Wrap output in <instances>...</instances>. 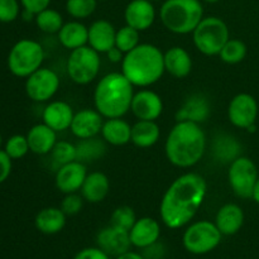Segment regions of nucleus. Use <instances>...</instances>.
<instances>
[{"label": "nucleus", "mask_w": 259, "mask_h": 259, "mask_svg": "<svg viewBox=\"0 0 259 259\" xmlns=\"http://www.w3.org/2000/svg\"><path fill=\"white\" fill-rule=\"evenodd\" d=\"M104 116L96 109H82L75 113L70 131L78 139L93 138L101 133Z\"/></svg>", "instance_id": "17"}, {"label": "nucleus", "mask_w": 259, "mask_h": 259, "mask_svg": "<svg viewBox=\"0 0 259 259\" xmlns=\"http://www.w3.org/2000/svg\"><path fill=\"white\" fill-rule=\"evenodd\" d=\"M3 144V137H2V133H0V147H2Z\"/></svg>", "instance_id": "49"}, {"label": "nucleus", "mask_w": 259, "mask_h": 259, "mask_svg": "<svg viewBox=\"0 0 259 259\" xmlns=\"http://www.w3.org/2000/svg\"><path fill=\"white\" fill-rule=\"evenodd\" d=\"M222 238L223 234L215 223L199 220L186 228L182 235V244L191 254L202 255L217 249L222 243Z\"/></svg>", "instance_id": "8"}, {"label": "nucleus", "mask_w": 259, "mask_h": 259, "mask_svg": "<svg viewBox=\"0 0 259 259\" xmlns=\"http://www.w3.org/2000/svg\"><path fill=\"white\" fill-rule=\"evenodd\" d=\"M136 211L131 206H126V205L116 207L110 217V225L119 228L121 230H125V232H129L133 228V225L136 224Z\"/></svg>", "instance_id": "37"}, {"label": "nucleus", "mask_w": 259, "mask_h": 259, "mask_svg": "<svg viewBox=\"0 0 259 259\" xmlns=\"http://www.w3.org/2000/svg\"><path fill=\"white\" fill-rule=\"evenodd\" d=\"M164 70L176 78H185L192 71V58L185 48L175 46L163 53Z\"/></svg>", "instance_id": "24"}, {"label": "nucleus", "mask_w": 259, "mask_h": 259, "mask_svg": "<svg viewBox=\"0 0 259 259\" xmlns=\"http://www.w3.org/2000/svg\"><path fill=\"white\" fill-rule=\"evenodd\" d=\"M252 200H253V201H254V202H257V204H259V177H258L257 182H255L254 187H253Z\"/></svg>", "instance_id": "46"}, {"label": "nucleus", "mask_w": 259, "mask_h": 259, "mask_svg": "<svg viewBox=\"0 0 259 259\" xmlns=\"http://www.w3.org/2000/svg\"><path fill=\"white\" fill-rule=\"evenodd\" d=\"M206 192L207 184L201 175L187 172L177 177L161 200L162 223L174 230L189 224L204 204Z\"/></svg>", "instance_id": "1"}, {"label": "nucleus", "mask_w": 259, "mask_h": 259, "mask_svg": "<svg viewBox=\"0 0 259 259\" xmlns=\"http://www.w3.org/2000/svg\"><path fill=\"white\" fill-rule=\"evenodd\" d=\"M50 154L53 167L58 169L61 166L76 161V144L67 141H57Z\"/></svg>", "instance_id": "34"}, {"label": "nucleus", "mask_w": 259, "mask_h": 259, "mask_svg": "<svg viewBox=\"0 0 259 259\" xmlns=\"http://www.w3.org/2000/svg\"><path fill=\"white\" fill-rule=\"evenodd\" d=\"M101 138L115 147L125 146L132 139V125L123 118H110L104 120Z\"/></svg>", "instance_id": "27"}, {"label": "nucleus", "mask_w": 259, "mask_h": 259, "mask_svg": "<svg viewBox=\"0 0 259 259\" xmlns=\"http://www.w3.org/2000/svg\"><path fill=\"white\" fill-rule=\"evenodd\" d=\"M96 244L110 257H118V255L131 250V247H133L131 237H129V232L119 229V228L113 227L110 224H109V227L103 228L98 233Z\"/></svg>", "instance_id": "14"}, {"label": "nucleus", "mask_w": 259, "mask_h": 259, "mask_svg": "<svg viewBox=\"0 0 259 259\" xmlns=\"http://www.w3.org/2000/svg\"><path fill=\"white\" fill-rule=\"evenodd\" d=\"M22 18H23V20H25V22H30V20H34L35 14H33V13H30V12H28V10L23 9Z\"/></svg>", "instance_id": "47"}, {"label": "nucleus", "mask_w": 259, "mask_h": 259, "mask_svg": "<svg viewBox=\"0 0 259 259\" xmlns=\"http://www.w3.org/2000/svg\"><path fill=\"white\" fill-rule=\"evenodd\" d=\"M244 211L242 207L234 202L225 204L218 210L215 217V225L223 235H234L244 225Z\"/></svg>", "instance_id": "22"}, {"label": "nucleus", "mask_w": 259, "mask_h": 259, "mask_svg": "<svg viewBox=\"0 0 259 259\" xmlns=\"http://www.w3.org/2000/svg\"><path fill=\"white\" fill-rule=\"evenodd\" d=\"M164 72L163 52L151 43H139L121 61V73L138 88L153 85Z\"/></svg>", "instance_id": "3"}, {"label": "nucleus", "mask_w": 259, "mask_h": 259, "mask_svg": "<svg viewBox=\"0 0 259 259\" xmlns=\"http://www.w3.org/2000/svg\"><path fill=\"white\" fill-rule=\"evenodd\" d=\"M66 218L67 215L61 210V207H45L35 215L34 225L42 234L53 235L65 228Z\"/></svg>", "instance_id": "28"}, {"label": "nucleus", "mask_w": 259, "mask_h": 259, "mask_svg": "<svg viewBox=\"0 0 259 259\" xmlns=\"http://www.w3.org/2000/svg\"><path fill=\"white\" fill-rule=\"evenodd\" d=\"M57 34L61 45L68 51H73L88 45L89 27L80 20H71L62 25Z\"/></svg>", "instance_id": "29"}, {"label": "nucleus", "mask_w": 259, "mask_h": 259, "mask_svg": "<svg viewBox=\"0 0 259 259\" xmlns=\"http://www.w3.org/2000/svg\"><path fill=\"white\" fill-rule=\"evenodd\" d=\"M132 245L138 249H147L158 243L161 237V225L156 219L143 217L137 219L136 224L129 230Z\"/></svg>", "instance_id": "18"}, {"label": "nucleus", "mask_w": 259, "mask_h": 259, "mask_svg": "<svg viewBox=\"0 0 259 259\" xmlns=\"http://www.w3.org/2000/svg\"><path fill=\"white\" fill-rule=\"evenodd\" d=\"M131 111L138 120L156 121L163 111V101L157 93L143 89L134 93Z\"/></svg>", "instance_id": "13"}, {"label": "nucleus", "mask_w": 259, "mask_h": 259, "mask_svg": "<svg viewBox=\"0 0 259 259\" xmlns=\"http://www.w3.org/2000/svg\"><path fill=\"white\" fill-rule=\"evenodd\" d=\"M106 153V142L103 138L93 137V138L80 139L76 143V161L89 163L103 158Z\"/></svg>", "instance_id": "31"}, {"label": "nucleus", "mask_w": 259, "mask_h": 259, "mask_svg": "<svg viewBox=\"0 0 259 259\" xmlns=\"http://www.w3.org/2000/svg\"><path fill=\"white\" fill-rule=\"evenodd\" d=\"M126 25L143 32L149 29L156 20V9L151 0H132L124 10Z\"/></svg>", "instance_id": "16"}, {"label": "nucleus", "mask_w": 259, "mask_h": 259, "mask_svg": "<svg viewBox=\"0 0 259 259\" xmlns=\"http://www.w3.org/2000/svg\"><path fill=\"white\" fill-rule=\"evenodd\" d=\"M86 176H88V169H86L85 163L72 161L65 166H61L56 171V187L65 195L73 194V192L80 191Z\"/></svg>", "instance_id": "15"}, {"label": "nucleus", "mask_w": 259, "mask_h": 259, "mask_svg": "<svg viewBox=\"0 0 259 259\" xmlns=\"http://www.w3.org/2000/svg\"><path fill=\"white\" fill-rule=\"evenodd\" d=\"M204 2L210 3V4H214V3H218V2H219V0H204Z\"/></svg>", "instance_id": "48"}, {"label": "nucleus", "mask_w": 259, "mask_h": 259, "mask_svg": "<svg viewBox=\"0 0 259 259\" xmlns=\"http://www.w3.org/2000/svg\"><path fill=\"white\" fill-rule=\"evenodd\" d=\"M98 7L96 0H67L66 2V12L73 19H86L94 14Z\"/></svg>", "instance_id": "36"}, {"label": "nucleus", "mask_w": 259, "mask_h": 259, "mask_svg": "<svg viewBox=\"0 0 259 259\" xmlns=\"http://www.w3.org/2000/svg\"><path fill=\"white\" fill-rule=\"evenodd\" d=\"M133 96V83L121 72H110L99 80L94 105L104 118H123L131 110Z\"/></svg>", "instance_id": "4"}, {"label": "nucleus", "mask_w": 259, "mask_h": 259, "mask_svg": "<svg viewBox=\"0 0 259 259\" xmlns=\"http://www.w3.org/2000/svg\"><path fill=\"white\" fill-rule=\"evenodd\" d=\"M159 18L169 32L190 34L204 18V7L200 0H164Z\"/></svg>", "instance_id": "5"}, {"label": "nucleus", "mask_w": 259, "mask_h": 259, "mask_svg": "<svg viewBox=\"0 0 259 259\" xmlns=\"http://www.w3.org/2000/svg\"><path fill=\"white\" fill-rule=\"evenodd\" d=\"M212 156L220 163L230 164L242 156V144L234 136L219 133L212 141Z\"/></svg>", "instance_id": "26"}, {"label": "nucleus", "mask_w": 259, "mask_h": 259, "mask_svg": "<svg viewBox=\"0 0 259 259\" xmlns=\"http://www.w3.org/2000/svg\"><path fill=\"white\" fill-rule=\"evenodd\" d=\"M4 151L12 159H20L30 151L29 144H28L27 136L22 134H14L10 137L5 143Z\"/></svg>", "instance_id": "38"}, {"label": "nucleus", "mask_w": 259, "mask_h": 259, "mask_svg": "<svg viewBox=\"0 0 259 259\" xmlns=\"http://www.w3.org/2000/svg\"><path fill=\"white\" fill-rule=\"evenodd\" d=\"M206 151V136L200 124L176 121L164 143L166 157L174 166L190 168L199 163Z\"/></svg>", "instance_id": "2"}, {"label": "nucleus", "mask_w": 259, "mask_h": 259, "mask_svg": "<svg viewBox=\"0 0 259 259\" xmlns=\"http://www.w3.org/2000/svg\"><path fill=\"white\" fill-rule=\"evenodd\" d=\"M139 43V30L134 29L131 25H124L116 30L115 47H118L124 55L134 50Z\"/></svg>", "instance_id": "35"}, {"label": "nucleus", "mask_w": 259, "mask_h": 259, "mask_svg": "<svg viewBox=\"0 0 259 259\" xmlns=\"http://www.w3.org/2000/svg\"><path fill=\"white\" fill-rule=\"evenodd\" d=\"M83 206V197L78 195L77 192L73 194H66L63 197L62 202H61V210L65 212L67 217H73V215L78 214Z\"/></svg>", "instance_id": "40"}, {"label": "nucleus", "mask_w": 259, "mask_h": 259, "mask_svg": "<svg viewBox=\"0 0 259 259\" xmlns=\"http://www.w3.org/2000/svg\"><path fill=\"white\" fill-rule=\"evenodd\" d=\"M80 191L85 201L98 204L108 196L110 191V181L103 172H91L86 176Z\"/></svg>", "instance_id": "25"}, {"label": "nucleus", "mask_w": 259, "mask_h": 259, "mask_svg": "<svg viewBox=\"0 0 259 259\" xmlns=\"http://www.w3.org/2000/svg\"><path fill=\"white\" fill-rule=\"evenodd\" d=\"M73 259H111V257L99 247H89L76 253Z\"/></svg>", "instance_id": "41"}, {"label": "nucleus", "mask_w": 259, "mask_h": 259, "mask_svg": "<svg viewBox=\"0 0 259 259\" xmlns=\"http://www.w3.org/2000/svg\"><path fill=\"white\" fill-rule=\"evenodd\" d=\"M100 53L89 45L70 51L67 58V73L71 80L77 85H88L99 75L101 66Z\"/></svg>", "instance_id": "9"}, {"label": "nucleus", "mask_w": 259, "mask_h": 259, "mask_svg": "<svg viewBox=\"0 0 259 259\" xmlns=\"http://www.w3.org/2000/svg\"><path fill=\"white\" fill-rule=\"evenodd\" d=\"M151 2H161V0H151Z\"/></svg>", "instance_id": "50"}, {"label": "nucleus", "mask_w": 259, "mask_h": 259, "mask_svg": "<svg viewBox=\"0 0 259 259\" xmlns=\"http://www.w3.org/2000/svg\"><path fill=\"white\" fill-rule=\"evenodd\" d=\"M230 38L227 23L218 17L202 18L192 32V40L199 52L205 56L219 55Z\"/></svg>", "instance_id": "7"}, {"label": "nucleus", "mask_w": 259, "mask_h": 259, "mask_svg": "<svg viewBox=\"0 0 259 259\" xmlns=\"http://www.w3.org/2000/svg\"><path fill=\"white\" fill-rule=\"evenodd\" d=\"M106 56H108V60L113 63H121L124 58V53L118 47H113L110 51H108Z\"/></svg>", "instance_id": "44"}, {"label": "nucleus", "mask_w": 259, "mask_h": 259, "mask_svg": "<svg viewBox=\"0 0 259 259\" xmlns=\"http://www.w3.org/2000/svg\"><path fill=\"white\" fill-rule=\"evenodd\" d=\"M211 114L209 99L202 94L190 95L176 113V121H191L201 124L207 120Z\"/></svg>", "instance_id": "19"}, {"label": "nucleus", "mask_w": 259, "mask_h": 259, "mask_svg": "<svg viewBox=\"0 0 259 259\" xmlns=\"http://www.w3.org/2000/svg\"><path fill=\"white\" fill-rule=\"evenodd\" d=\"M116 29L110 22L98 19L89 27L88 45L99 53H106L115 47Z\"/></svg>", "instance_id": "20"}, {"label": "nucleus", "mask_w": 259, "mask_h": 259, "mask_svg": "<svg viewBox=\"0 0 259 259\" xmlns=\"http://www.w3.org/2000/svg\"><path fill=\"white\" fill-rule=\"evenodd\" d=\"M247 53V45L243 40L237 39V38H229L220 51L219 57L222 58L223 62L228 63V65H237L244 60Z\"/></svg>", "instance_id": "33"}, {"label": "nucleus", "mask_w": 259, "mask_h": 259, "mask_svg": "<svg viewBox=\"0 0 259 259\" xmlns=\"http://www.w3.org/2000/svg\"><path fill=\"white\" fill-rule=\"evenodd\" d=\"M34 22L37 24L38 29L45 33H48V34L58 33L61 28H62V25L65 24L61 13L57 12L56 9H51V8H47V9L35 14Z\"/></svg>", "instance_id": "32"}, {"label": "nucleus", "mask_w": 259, "mask_h": 259, "mask_svg": "<svg viewBox=\"0 0 259 259\" xmlns=\"http://www.w3.org/2000/svg\"><path fill=\"white\" fill-rule=\"evenodd\" d=\"M19 2L23 9L28 10L33 14H38L42 10L47 9L51 4V0H19Z\"/></svg>", "instance_id": "42"}, {"label": "nucleus", "mask_w": 259, "mask_h": 259, "mask_svg": "<svg viewBox=\"0 0 259 259\" xmlns=\"http://www.w3.org/2000/svg\"><path fill=\"white\" fill-rule=\"evenodd\" d=\"M20 2L0 0V23H12L19 17Z\"/></svg>", "instance_id": "39"}, {"label": "nucleus", "mask_w": 259, "mask_h": 259, "mask_svg": "<svg viewBox=\"0 0 259 259\" xmlns=\"http://www.w3.org/2000/svg\"><path fill=\"white\" fill-rule=\"evenodd\" d=\"M161 137V129L154 120H138L132 125L131 142L138 148H151Z\"/></svg>", "instance_id": "30"}, {"label": "nucleus", "mask_w": 259, "mask_h": 259, "mask_svg": "<svg viewBox=\"0 0 259 259\" xmlns=\"http://www.w3.org/2000/svg\"><path fill=\"white\" fill-rule=\"evenodd\" d=\"M60 89V77L53 70L40 67L25 80V93L35 103H46L56 95Z\"/></svg>", "instance_id": "11"}, {"label": "nucleus", "mask_w": 259, "mask_h": 259, "mask_svg": "<svg viewBox=\"0 0 259 259\" xmlns=\"http://www.w3.org/2000/svg\"><path fill=\"white\" fill-rule=\"evenodd\" d=\"M73 115L75 113L70 104L63 100H56L51 101L43 109L42 119L43 123L47 124L50 128L58 133V132H65L70 129Z\"/></svg>", "instance_id": "21"}, {"label": "nucleus", "mask_w": 259, "mask_h": 259, "mask_svg": "<svg viewBox=\"0 0 259 259\" xmlns=\"http://www.w3.org/2000/svg\"><path fill=\"white\" fill-rule=\"evenodd\" d=\"M45 50L39 42L33 39H20L10 48L8 55V68L17 77L27 78L42 67Z\"/></svg>", "instance_id": "6"}, {"label": "nucleus", "mask_w": 259, "mask_h": 259, "mask_svg": "<svg viewBox=\"0 0 259 259\" xmlns=\"http://www.w3.org/2000/svg\"><path fill=\"white\" fill-rule=\"evenodd\" d=\"M12 161L9 156L7 154V152L4 149H0V184L5 182L8 180V177L12 174Z\"/></svg>", "instance_id": "43"}, {"label": "nucleus", "mask_w": 259, "mask_h": 259, "mask_svg": "<svg viewBox=\"0 0 259 259\" xmlns=\"http://www.w3.org/2000/svg\"><path fill=\"white\" fill-rule=\"evenodd\" d=\"M258 177L257 166L248 157H238L229 164V171H228L229 185L233 192L240 199H252L253 187Z\"/></svg>", "instance_id": "10"}, {"label": "nucleus", "mask_w": 259, "mask_h": 259, "mask_svg": "<svg viewBox=\"0 0 259 259\" xmlns=\"http://www.w3.org/2000/svg\"><path fill=\"white\" fill-rule=\"evenodd\" d=\"M30 152L39 156L50 154L55 144L57 143V132L45 123L33 125L27 134Z\"/></svg>", "instance_id": "23"}, {"label": "nucleus", "mask_w": 259, "mask_h": 259, "mask_svg": "<svg viewBox=\"0 0 259 259\" xmlns=\"http://www.w3.org/2000/svg\"><path fill=\"white\" fill-rule=\"evenodd\" d=\"M115 259H146L144 255H142L141 253L133 252V250H128V252L123 253V254L115 257Z\"/></svg>", "instance_id": "45"}, {"label": "nucleus", "mask_w": 259, "mask_h": 259, "mask_svg": "<svg viewBox=\"0 0 259 259\" xmlns=\"http://www.w3.org/2000/svg\"><path fill=\"white\" fill-rule=\"evenodd\" d=\"M258 118V103L250 94L240 93L230 100L228 119L234 126L248 129L254 125Z\"/></svg>", "instance_id": "12"}]
</instances>
